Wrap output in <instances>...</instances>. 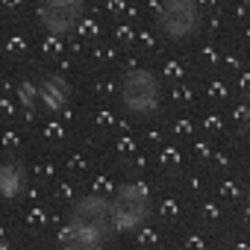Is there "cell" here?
Here are the masks:
<instances>
[{"label": "cell", "mask_w": 250, "mask_h": 250, "mask_svg": "<svg viewBox=\"0 0 250 250\" xmlns=\"http://www.w3.org/2000/svg\"><path fill=\"white\" fill-rule=\"evenodd\" d=\"M112 229V215H109V200L103 194H88L77 200L68 218V232L74 238V247L83 250H97Z\"/></svg>", "instance_id": "cell-1"}, {"label": "cell", "mask_w": 250, "mask_h": 250, "mask_svg": "<svg viewBox=\"0 0 250 250\" xmlns=\"http://www.w3.org/2000/svg\"><path fill=\"white\" fill-rule=\"evenodd\" d=\"M109 215H112V227L121 232L139 229L147 215H150V191L142 183H127L118 186L115 197L109 200Z\"/></svg>", "instance_id": "cell-2"}, {"label": "cell", "mask_w": 250, "mask_h": 250, "mask_svg": "<svg viewBox=\"0 0 250 250\" xmlns=\"http://www.w3.org/2000/svg\"><path fill=\"white\" fill-rule=\"evenodd\" d=\"M156 18H159V30L168 39L186 42L200 30V3L197 0H162Z\"/></svg>", "instance_id": "cell-3"}, {"label": "cell", "mask_w": 250, "mask_h": 250, "mask_svg": "<svg viewBox=\"0 0 250 250\" xmlns=\"http://www.w3.org/2000/svg\"><path fill=\"white\" fill-rule=\"evenodd\" d=\"M121 100L136 115L156 112V106H159V80L150 71H145V68L130 71L127 77H124V83H121Z\"/></svg>", "instance_id": "cell-4"}, {"label": "cell", "mask_w": 250, "mask_h": 250, "mask_svg": "<svg viewBox=\"0 0 250 250\" xmlns=\"http://www.w3.org/2000/svg\"><path fill=\"white\" fill-rule=\"evenodd\" d=\"M83 18V0H42L39 3V24L47 36H68L77 30Z\"/></svg>", "instance_id": "cell-5"}, {"label": "cell", "mask_w": 250, "mask_h": 250, "mask_svg": "<svg viewBox=\"0 0 250 250\" xmlns=\"http://www.w3.org/2000/svg\"><path fill=\"white\" fill-rule=\"evenodd\" d=\"M36 88H39V103H42L47 112H62V109L71 103V97H74L68 80L59 77V74H44V77L36 83Z\"/></svg>", "instance_id": "cell-6"}, {"label": "cell", "mask_w": 250, "mask_h": 250, "mask_svg": "<svg viewBox=\"0 0 250 250\" xmlns=\"http://www.w3.org/2000/svg\"><path fill=\"white\" fill-rule=\"evenodd\" d=\"M27 188V168L21 162H0V197L15 200Z\"/></svg>", "instance_id": "cell-7"}, {"label": "cell", "mask_w": 250, "mask_h": 250, "mask_svg": "<svg viewBox=\"0 0 250 250\" xmlns=\"http://www.w3.org/2000/svg\"><path fill=\"white\" fill-rule=\"evenodd\" d=\"M18 97L24 100V106H39V88H36V83H21L18 85Z\"/></svg>", "instance_id": "cell-8"}, {"label": "cell", "mask_w": 250, "mask_h": 250, "mask_svg": "<svg viewBox=\"0 0 250 250\" xmlns=\"http://www.w3.org/2000/svg\"><path fill=\"white\" fill-rule=\"evenodd\" d=\"M77 33H80L83 39H97V36H100V27H97L94 21H83V18H80V24H77Z\"/></svg>", "instance_id": "cell-9"}, {"label": "cell", "mask_w": 250, "mask_h": 250, "mask_svg": "<svg viewBox=\"0 0 250 250\" xmlns=\"http://www.w3.org/2000/svg\"><path fill=\"white\" fill-rule=\"evenodd\" d=\"M186 71H183V65L180 62H165V77H171V80H180Z\"/></svg>", "instance_id": "cell-10"}, {"label": "cell", "mask_w": 250, "mask_h": 250, "mask_svg": "<svg viewBox=\"0 0 250 250\" xmlns=\"http://www.w3.org/2000/svg\"><path fill=\"white\" fill-rule=\"evenodd\" d=\"M133 147H136V145H133V139H124V142L118 145V150H121V153H133Z\"/></svg>", "instance_id": "cell-11"}, {"label": "cell", "mask_w": 250, "mask_h": 250, "mask_svg": "<svg viewBox=\"0 0 250 250\" xmlns=\"http://www.w3.org/2000/svg\"><path fill=\"white\" fill-rule=\"evenodd\" d=\"M53 39H56V36H53ZM53 39L44 42V50H50V56H56V50H59V42H53Z\"/></svg>", "instance_id": "cell-12"}, {"label": "cell", "mask_w": 250, "mask_h": 250, "mask_svg": "<svg viewBox=\"0 0 250 250\" xmlns=\"http://www.w3.org/2000/svg\"><path fill=\"white\" fill-rule=\"evenodd\" d=\"M42 221H44V212H42V209H36V212L30 215V224H42Z\"/></svg>", "instance_id": "cell-13"}, {"label": "cell", "mask_w": 250, "mask_h": 250, "mask_svg": "<svg viewBox=\"0 0 250 250\" xmlns=\"http://www.w3.org/2000/svg\"><path fill=\"white\" fill-rule=\"evenodd\" d=\"M0 6H6V9H18V6H21V0H0Z\"/></svg>", "instance_id": "cell-14"}, {"label": "cell", "mask_w": 250, "mask_h": 250, "mask_svg": "<svg viewBox=\"0 0 250 250\" xmlns=\"http://www.w3.org/2000/svg\"><path fill=\"white\" fill-rule=\"evenodd\" d=\"M47 136H53V139H59V136H62V130L56 127V124H50V127H47Z\"/></svg>", "instance_id": "cell-15"}, {"label": "cell", "mask_w": 250, "mask_h": 250, "mask_svg": "<svg viewBox=\"0 0 250 250\" xmlns=\"http://www.w3.org/2000/svg\"><path fill=\"white\" fill-rule=\"evenodd\" d=\"M118 30H121V33H118L121 39H133V33H130V27H118Z\"/></svg>", "instance_id": "cell-16"}, {"label": "cell", "mask_w": 250, "mask_h": 250, "mask_svg": "<svg viewBox=\"0 0 250 250\" xmlns=\"http://www.w3.org/2000/svg\"><path fill=\"white\" fill-rule=\"evenodd\" d=\"M9 112H12V106H9V103H0V115H9Z\"/></svg>", "instance_id": "cell-17"}, {"label": "cell", "mask_w": 250, "mask_h": 250, "mask_svg": "<svg viewBox=\"0 0 250 250\" xmlns=\"http://www.w3.org/2000/svg\"><path fill=\"white\" fill-rule=\"evenodd\" d=\"M0 250H9V247H6V241H3V238H0Z\"/></svg>", "instance_id": "cell-18"}, {"label": "cell", "mask_w": 250, "mask_h": 250, "mask_svg": "<svg viewBox=\"0 0 250 250\" xmlns=\"http://www.w3.org/2000/svg\"><path fill=\"white\" fill-rule=\"evenodd\" d=\"M74 250H83V247H74Z\"/></svg>", "instance_id": "cell-19"}]
</instances>
